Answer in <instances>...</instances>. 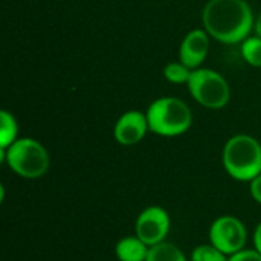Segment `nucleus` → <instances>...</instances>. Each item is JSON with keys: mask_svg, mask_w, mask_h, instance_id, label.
I'll return each mask as SVG.
<instances>
[{"mask_svg": "<svg viewBox=\"0 0 261 261\" xmlns=\"http://www.w3.org/2000/svg\"><path fill=\"white\" fill-rule=\"evenodd\" d=\"M203 24L216 40L234 44L246 40L254 15L246 0H210L203 9Z\"/></svg>", "mask_w": 261, "mask_h": 261, "instance_id": "nucleus-1", "label": "nucleus"}, {"mask_svg": "<svg viewBox=\"0 0 261 261\" xmlns=\"http://www.w3.org/2000/svg\"><path fill=\"white\" fill-rule=\"evenodd\" d=\"M223 167L236 180H254L261 174V144L249 135L232 136L223 148Z\"/></svg>", "mask_w": 261, "mask_h": 261, "instance_id": "nucleus-2", "label": "nucleus"}, {"mask_svg": "<svg viewBox=\"0 0 261 261\" xmlns=\"http://www.w3.org/2000/svg\"><path fill=\"white\" fill-rule=\"evenodd\" d=\"M0 156L15 174L24 179L43 177L50 165L47 150L31 138L17 139L8 148H0Z\"/></svg>", "mask_w": 261, "mask_h": 261, "instance_id": "nucleus-3", "label": "nucleus"}, {"mask_svg": "<svg viewBox=\"0 0 261 261\" xmlns=\"http://www.w3.org/2000/svg\"><path fill=\"white\" fill-rule=\"evenodd\" d=\"M148 127L159 136H179L184 135L193 122L190 107L179 98L165 96L159 98L147 110Z\"/></svg>", "mask_w": 261, "mask_h": 261, "instance_id": "nucleus-4", "label": "nucleus"}, {"mask_svg": "<svg viewBox=\"0 0 261 261\" xmlns=\"http://www.w3.org/2000/svg\"><path fill=\"white\" fill-rule=\"evenodd\" d=\"M193 98L208 109H223L231 98V90L226 80L216 70L196 69L188 81Z\"/></svg>", "mask_w": 261, "mask_h": 261, "instance_id": "nucleus-5", "label": "nucleus"}, {"mask_svg": "<svg viewBox=\"0 0 261 261\" xmlns=\"http://www.w3.org/2000/svg\"><path fill=\"white\" fill-rule=\"evenodd\" d=\"M210 240L211 245H214L223 254L232 255L245 249L248 232L240 219L222 216L213 222L210 228Z\"/></svg>", "mask_w": 261, "mask_h": 261, "instance_id": "nucleus-6", "label": "nucleus"}, {"mask_svg": "<svg viewBox=\"0 0 261 261\" xmlns=\"http://www.w3.org/2000/svg\"><path fill=\"white\" fill-rule=\"evenodd\" d=\"M170 229H171L170 214L161 206L145 208L138 216L135 225L136 236L148 246H154L165 242Z\"/></svg>", "mask_w": 261, "mask_h": 261, "instance_id": "nucleus-7", "label": "nucleus"}, {"mask_svg": "<svg viewBox=\"0 0 261 261\" xmlns=\"http://www.w3.org/2000/svg\"><path fill=\"white\" fill-rule=\"evenodd\" d=\"M148 130L150 127H148L147 115L138 110H130L118 119L113 133L118 144L130 147L141 142Z\"/></svg>", "mask_w": 261, "mask_h": 261, "instance_id": "nucleus-8", "label": "nucleus"}, {"mask_svg": "<svg viewBox=\"0 0 261 261\" xmlns=\"http://www.w3.org/2000/svg\"><path fill=\"white\" fill-rule=\"evenodd\" d=\"M210 49V38L208 34L202 29L191 31L182 41L179 58L180 63H184L191 70L199 69V66L205 61Z\"/></svg>", "mask_w": 261, "mask_h": 261, "instance_id": "nucleus-9", "label": "nucleus"}, {"mask_svg": "<svg viewBox=\"0 0 261 261\" xmlns=\"http://www.w3.org/2000/svg\"><path fill=\"white\" fill-rule=\"evenodd\" d=\"M150 246L145 245L138 236H128L116 243L115 254L119 261H147Z\"/></svg>", "mask_w": 261, "mask_h": 261, "instance_id": "nucleus-10", "label": "nucleus"}, {"mask_svg": "<svg viewBox=\"0 0 261 261\" xmlns=\"http://www.w3.org/2000/svg\"><path fill=\"white\" fill-rule=\"evenodd\" d=\"M147 261H187V257L176 245L162 242L159 245L150 246Z\"/></svg>", "mask_w": 261, "mask_h": 261, "instance_id": "nucleus-11", "label": "nucleus"}, {"mask_svg": "<svg viewBox=\"0 0 261 261\" xmlns=\"http://www.w3.org/2000/svg\"><path fill=\"white\" fill-rule=\"evenodd\" d=\"M17 133H18V127H17L15 118L9 112L2 110L0 113V148H8L11 144H14L17 141Z\"/></svg>", "mask_w": 261, "mask_h": 261, "instance_id": "nucleus-12", "label": "nucleus"}, {"mask_svg": "<svg viewBox=\"0 0 261 261\" xmlns=\"http://www.w3.org/2000/svg\"><path fill=\"white\" fill-rule=\"evenodd\" d=\"M243 58L255 67H261V37H249L242 44Z\"/></svg>", "mask_w": 261, "mask_h": 261, "instance_id": "nucleus-13", "label": "nucleus"}, {"mask_svg": "<svg viewBox=\"0 0 261 261\" xmlns=\"http://www.w3.org/2000/svg\"><path fill=\"white\" fill-rule=\"evenodd\" d=\"M191 261H228V255L214 245H200L193 249Z\"/></svg>", "mask_w": 261, "mask_h": 261, "instance_id": "nucleus-14", "label": "nucleus"}, {"mask_svg": "<svg viewBox=\"0 0 261 261\" xmlns=\"http://www.w3.org/2000/svg\"><path fill=\"white\" fill-rule=\"evenodd\" d=\"M191 69L187 67L184 63H170L167 64L165 70H164V75L165 78L170 81V83H176V84H182V83H187L190 81V76H191Z\"/></svg>", "mask_w": 261, "mask_h": 261, "instance_id": "nucleus-15", "label": "nucleus"}, {"mask_svg": "<svg viewBox=\"0 0 261 261\" xmlns=\"http://www.w3.org/2000/svg\"><path fill=\"white\" fill-rule=\"evenodd\" d=\"M228 261H261V254L255 249V251H248L243 249L237 254L229 255Z\"/></svg>", "mask_w": 261, "mask_h": 261, "instance_id": "nucleus-16", "label": "nucleus"}, {"mask_svg": "<svg viewBox=\"0 0 261 261\" xmlns=\"http://www.w3.org/2000/svg\"><path fill=\"white\" fill-rule=\"evenodd\" d=\"M251 196L252 199L261 205V174H258L254 180H251Z\"/></svg>", "mask_w": 261, "mask_h": 261, "instance_id": "nucleus-17", "label": "nucleus"}, {"mask_svg": "<svg viewBox=\"0 0 261 261\" xmlns=\"http://www.w3.org/2000/svg\"><path fill=\"white\" fill-rule=\"evenodd\" d=\"M254 245H255V249L261 254V222L258 223L255 232H254Z\"/></svg>", "mask_w": 261, "mask_h": 261, "instance_id": "nucleus-18", "label": "nucleus"}, {"mask_svg": "<svg viewBox=\"0 0 261 261\" xmlns=\"http://www.w3.org/2000/svg\"><path fill=\"white\" fill-rule=\"evenodd\" d=\"M255 31H257V35L261 37V12L260 15H258V18H257V21H255Z\"/></svg>", "mask_w": 261, "mask_h": 261, "instance_id": "nucleus-19", "label": "nucleus"}]
</instances>
